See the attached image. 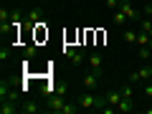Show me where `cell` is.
<instances>
[{"mask_svg": "<svg viewBox=\"0 0 152 114\" xmlns=\"http://www.w3.org/2000/svg\"><path fill=\"white\" fill-rule=\"evenodd\" d=\"M46 104H48V112L61 114L66 107V99H64V94H51V96H46Z\"/></svg>", "mask_w": 152, "mask_h": 114, "instance_id": "6da1fadb", "label": "cell"}, {"mask_svg": "<svg viewBox=\"0 0 152 114\" xmlns=\"http://www.w3.org/2000/svg\"><path fill=\"white\" fill-rule=\"evenodd\" d=\"M150 76H152V66L147 64V66H142V69L132 71V76H129V81H132V84H137V81H150Z\"/></svg>", "mask_w": 152, "mask_h": 114, "instance_id": "7a4b0ae2", "label": "cell"}, {"mask_svg": "<svg viewBox=\"0 0 152 114\" xmlns=\"http://www.w3.org/2000/svg\"><path fill=\"white\" fill-rule=\"evenodd\" d=\"M99 81H102V76H99V74H94L91 69H89L86 74H84V86H86L89 91H96V89H99Z\"/></svg>", "mask_w": 152, "mask_h": 114, "instance_id": "3957f363", "label": "cell"}, {"mask_svg": "<svg viewBox=\"0 0 152 114\" xmlns=\"http://www.w3.org/2000/svg\"><path fill=\"white\" fill-rule=\"evenodd\" d=\"M64 56H66V58L71 61V64H76V66H79V64H84V61H86V56H84L81 51L71 48V46H64Z\"/></svg>", "mask_w": 152, "mask_h": 114, "instance_id": "277c9868", "label": "cell"}, {"mask_svg": "<svg viewBox=\"0 0 152 114\" xmlns=\"http://www.w3.org/2000/svg\"><path fill=\"white\" fill-rule=\"evenodd\" d=\"M102 64H104V58H102V53H96V51H94V53L89 56V69H91L94 74H99V76H102V74H104V69H102Z\"/></svg>", "mask_w": 152, "mask_h": 114, "instance_id": "5b68a950", "label": "cell"}, {"mask_svg": "<svg viewBox=\"0 0 152 114\" xmlns=\"http://www.w3.org/2000/svg\"><path fill=\"white\" fill-rule=\"evenodd\" d=\"M20 107L18 102H8V99H0V114H18Z\"/></svg>", "mask_w": 152, "mask_h": 114, "instance_id": "8992f818", "label": "cell"}, {"mask_svg": "<svg viewBox=\"0 0 152 114\" xmlns=\"http://www.w3.org/2000/svg\"><path fill=\"white\" fill-rule=\"evenodd\" d=\"M20 112L23 114H38L41 107H38V102H33V99H26V102L20 104Z\"/></svg>", "mask_w": 152, "mask_h": 114, "instance_id": "52a82bcc", "label": "cell"}, {"mask_svg": "<svg viewBox=\"0 0 152 114\" xmlns=\"http://www.w3.org/2000/svg\"><path fill=\"white\" fill-rule=\"evenodd\" d=\"M122 99H124V96H122V89H117V91H109V94H107V104H109V107H117Z\"/></svg>", "mask_w": 152, "mask_h": 114, "instance_id": "ba28073f", "label": "cell"}, {"mask_svg": "<svg viewBox=\"0 0 152 114\" xmlns=\"http://www.w3.org/2000/svg\"><path fill=\"white\" fill-rule=\"evenodd\" d=\"M150 43H152V36L140 28V31H137V46H150Z\"/></svg>", "mask_w": 152, "mask_h": 114, "instance_id": "9c48e42d", "label": "cell"}, {"mask_svg": "<svg viewBox=\"0 0 152 114\" xmlns=\"http://www.w3.org/2000/svg\"><path fill=\"white\" fill-rule=\"evenodd\" d=\"M117 112H124V114L134 112V104H132V99H122V102L117 104Z\"/></svg>", "mask_w": 152, "mask_h": 114, "instance_id": "30bf717a", "label": "cell"}, {"mask_svg": "<svg viewBox=\"0 0 152 114\" xmlns=\"http://www.w3.org/2000/svg\"><path fill=\"white\" fill-rule=\"evenodd\" d=\"M127 20H129V18H127V15H124V13H122V10H119V8H117V10H114V23H117V26H124V23H127Z\"/></svg>", "mask_w": 152, "mask_h": 114, "instance_id": "8fae6325", "label": "cell"}, {"mask_svg": "<svg viewBox=\"0 0 152 114\" xmlns=\"http://www.w3.org/2000/svg\"><path fill=\"white\" fill-rule=\"evenodd\" d=\"M122 38H124L127 43H137V31H129V28H127V31L122 33Z\"/></svg>", "mask_w": 152, "mask_h": 114, "instance_id": "7c38bea8", "label": "cell"}, {"mask_svg": "<svg viewBox=\"0 0 152 114\" xmlns=\"http://www.w3.org/2000/svg\"><path fill=\"white\" fill-rule=\"evenodd\" d=\"M140 58H145V61L152 58V46H140Z\"/></svg>", "mask_w": 152, "mask_h": 114, "instance_id": "4fadbf2b", "label": "cell"}, {"mask_svg": "<svg viewBox=\"0 0 152 114\" xmlns=\"http://www.w3.org/2000/svg\"><path fill=\"white\" fill-rule=\"evenodd\" d=\"M140 28H142V31H147V33L152 36V20H150V18H145V15H142V20H140Z\"/></svg>", "mask_w": 152, "mask_h": 114, "instance_id": "5bb4252c", "label": "cell"}, {"mask_svg": "<svg viewBox=\"0 0 152 114\" xmlns=\"http://www.w3.org/2000/svg\"><path fill=\"white\" fill-rule=\"evenodd\" d=\"M38 56V46H26V58L31 61V58H36Z\"/></svg>", "mask_w": 152, "mask_h": 114, "instance_id": "9a60e30c", "label": "cell"}, {"mask_svg": "<svg viewBox=\"0 0 152 114\" xmlns=\"http://www.w3.org/2000/svg\"><path fill=\"white\" fill-rule=\"evenodd\" d=\"M10 56H13V51L8 48V46H3V48H0V61H3V64H5V61L10 58Z\"/></svg>", "mask_w": 152, "mask_h": 114, "instance_id": "2e32d148", "label": "cell"}, {"mask_svg": "<svg viewBox=\"0 0 152 114\" xmlns=\"http://www.w3.org/2000/svg\"><path fill=\"white\" fill-rule=\"evenodd\" d=\"M132 94H134V89H132V81H129L127 86H122V96H124V99H132Z\"/></svg>", "mask_w": 152, "mask_h": 114, "instance_id": "e0dca14e", "label": "cell"}, {"mask_svg": "<svg viewBox=\"0 0 152 114\" xmlns=\"http://www.w3.org/2000/svg\"><path fill=\"white\" fill-rule=\"evenodd\" d=\"M10 91V89H8V81L5 79H3V81H0V99H5V94Z\"/></svg>", "mask_w": 152, "mask_h": 114, "instance_id": "ac0fdd59", "label": "cell"}, {"mask_svg": "<svg viewBox=\"0 0 152 114\" xmlns=\"http://www.w3.org/2000/svg\"><path fill=\"white\" fill-rule=\"evenodd\" d=\"M5 99H8V102H18L20 96H18V91H13V89H10V91L5 94Z\"/></svg>", "mask_w": 152, "mask_h": 114, "instance_id": "d6986e66", "label": "cell"}, {"mask_svg": "<svg viewBox=\"0 0 152 114\" xmlns=\"http://www.w3.org/2000/svg\"><path fill=\"white\" fill-rule=\"evenodd\" d=\"M119 3H122V0H107V8H109V10H117Z\"/></svg>", "mask_w": 152, "mask_h": 114, "instance_id": "ffe728a7", "label": "cell"}, {"mask_svg": "<svg viewBox=\"0 0 152 114\" xmlns=\"http://www.w3.org/2000/svg\"><path fill=\"white\" fill-rule=\"evenodd\" d=\"M142 15H145V18H150V20H152V5H145V8H142Z\"/></svg>", "mask_w": 152, "mask_h": 114, "instance_id": "44dd1931", "label": "cell"}, {"mask_svg": "<svg viewBox=\"0 0 152 114\" xmlns=\"http://www.w3.org/2000/svg\"><path fill=\"white\" fill-rule=\"evenodd\" d=\"M145 96L152 102V84H150V81H147V86H145Z\"/></svg>", "mask_w": 152, "mask_h": 114, "instance_id": "7402d4cb", "label": "cell"}, {"mask_svg": "<svg viewBox=\"0 0 152 114\" xmlns=\"http://www.w3.org/2000/svg\"><path fill=\"white\" fill-rule=\"evenodd\" d=\"M147 114H152V104H150V107H147Z\"/></svg>", "mask_w": 152, "mask_h": 114, "instance_id": "603a6c76", "label": "cell"}, {"mask_svg": "<svg viewBox=\"0 0 152 114\" xmlns=\"http://www.w3.org/2000/svg\"><path fill=\"white\" fill-rule=\"evenodd\" d=\"M150 84H152V76H150Z\"/></svg>", "mask_w": 152, "mask_h": 114, "instance_id": "cb8c5ba5", "label": "cell"}, {"mask_svg": "<svg viewBox=\"0 0 152 114\" xmlns=\"http://www.w3.org/2000/svg\"><path fill=\"white\" fill-rule=\"evenodd\" d=\"M150 5H152V3H150Z\"/></svg>", "mask_w": 152, "mask_h": 114, "instance_id": "d4e9b609", "label": "cell"}, {"mask_svg": "<svg viewBox=\"0 0 152 114\" xmlns=\"http://www.w3.org/2000/svg\"><path fill=\"white\" fill-rule=\"evenodd\" d=\"M150 46H152V43H150Z\"/></svg>", "mask_w": 152, "mask_h": 114, "instance_id": "484cf974", "label": "cell"}]
</instances>
